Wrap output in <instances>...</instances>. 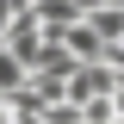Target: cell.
<instances>
[{
	"label": "cell",
	"mask_w": 124,
	"mask_h": 124,
	"mask_svg": "<svg viewBox=\"0 0 124 124\" xmlns=\"http://www.w3.org/2000/svg\"><path fill=\"white\" fill-rule=\"evenodd\" d=\"M0 37H6V19H0Z\"/></svg>",
	"instance_id": "obj_4"
},
{
	"label": "cell",
	"mask_w": 124,
	"mask_h": 124,
	"mask_svg": "<svg viewBox=\"0 0 124 124\" xmlns=\"http://www.w3.org/2000/svg\"><path fill=\"white\" fill-rule=\"evenodd\" d=\"M87 31L99 37V44H118V37H124V6H112V0H99V6L87 13Z\"/></svg>",
	"instance_id": "obj_3"
},
{
	"label": "cell",
	"mask_w": 124,
	"mask_h": 124,
	"mask_svg": "<svg viewBox=\"0 0 124 124\" xmlns=\"http://www.w3.org/2000/svg\"><path fill=\"white\" fill-rule=\"evenodd\" d=\"M56 44L68 50V56H75V62H106V44H99V37H93V31H87V19H75V25L62 31Z\"/></svg>",
	"instance_id": "obj_2"
},
{
	"label": "cell",
	"mask_w": 124,
	"mask_h": 124,
	"mask_svg": "<svg viewBox=\"0 0 124 124\" xmlns=\"http://www.w3.org/2000/svg\"><path fill=\"white\" fill-rule=\"evenodd\" d=\"M112 93V68L106 62H75V75L62 81V99L68 106H87V99H106Z\"/></svg>",
	"instance_id": "obj_1"
}]
</instances>
